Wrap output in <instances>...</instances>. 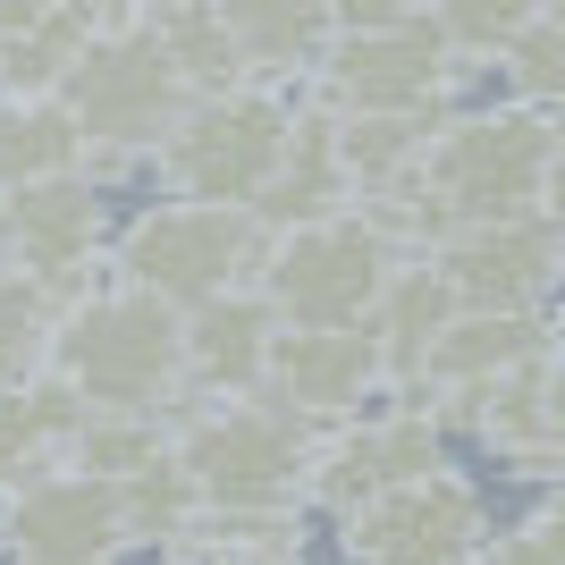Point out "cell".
Instances as JSON below:
<instances>
[{"mask_svg": "<svg viewBox=\"0 0 565 565\" xmlns=\"http://www.w3.org/2000/svg\"><path fill=\"white\" fill-rule=\"evenodd\" d=\"M43 372L85 414H178L186 405V312L118 287L110 270L94 296L60 305Z\"/></svg>", "mask_w": 565, "mask_h": 565, "instance_id": "1", "label": "cell"}, {"mask_svg": "<svg viewBox=\"0 0 565 565\" xmlns=\"http://www.w3.org/2000/svg\"><path fill=\"white\" fill-rule=\"evenodd\" d=\"M76 136H85V169L102 194L127 186V178H152V152L169 143V127L194 110L186 76L169 68V51L152 43L143 9H102L94 51L76 60V76L60 85Z\"/></svg>", "mask_w": 565, "mask_h": 565, "instance_id": "2", "label": "cell"}, {"mask_svg": "<svg viewBox=\"0 0 565 565\" xmlns=\"http://www.w3.org/2000/svg\"><path fill=\"white\" fill-rule=\"evenodd\" d=\"M312 439L321 430H305L270 397H186L169 414L178 472L203 507H228V515H305Z\"/></svg>", "mask_w": 565, "mask_h": 565, "instance_id": "3", "label": "cell"}, {"mask_svg": "<svg viewBox=\"0 0 565 565\" xmlns=\"http://www.w3.org/2000/svg\"><path fill=\"white\" fill-rule=\"evenodd\" d=\"M548 161H557V110H532V102L448 110L414 186L448 212V228H498V220L548 212Z\"/></svg>", "mask_w": 565, "mask_h": 565, "instance_id": "4", "label": "cell"}, {"mask_svg": "<svg viewBox=\"0 0 565 565\" xmlns=\"http://www.w3.org/2000/svg\"><path fill=\"white\" fill-rule=\"evenodd\" d=\"M270 228L254 212H212V203H143L110 245L118 287H136L169 312H203L236 287H254Z\"/></svg>", "mask_w": 565, "mask_h": 565, "instance_id": "5", "label": "cell"}, {"mask_svg": "<svg viewBox=\"0 0 565 565\" xmlns=\"http://www.w3.org/2000/svg\"><path fill=\"white\" fill-rule=\"evenodd\" d=\"M287 136H296V102L287 94H220L194 102L169 143L152 152V186L161 203H212V212H262V194L287 161Z\"/></svg>", "mask_w": 565, "mask_h": 565, "instance_id": "6", "label": "cell"}, {"mask_svg": "<svg viewBox=\"0 0 565 565\" xmlns=\"http://www.w3.org/2000/svg\"><path fill=\"white\" fill-rule=\"evenodd\" d=\"M465 68H456L430 9H338V43L312 76V102L338 118H372V110H448Z\"/></svg>", "mask_w": 565, "mask_h": 565, "instance_id": "7", "label": "cell"}, {"mask_svg": "<svg viewBox=\"0 0 565 565\" xmlns=\"http://www.w3.org/2000/svg\"><path fill=\"white\" fill-rule=\"evenodd\" d=\"M397 254L380 245L354 212L312 220V228H279L254 270V296L279 312V330H372V305L388 287Z\"/></svg>", "mask_w": 565, "mask_h": 565, "instance_id": "8", "label": "cell"}, {"mask_svg": "<svg viewBox=\"0 0 565 565\" xmlns=\"http://www.w3.org/2000/svg\"><path fill=\"white\" fill-rule=\"evenodd\" d=\"M448 465V423L423 397H380L363 423L321 430L312 439V481H305V515H363L372 498L423 481Z\"/></svg>", "mask_w": 565, "mask_h": 565, "instance_id": "9", "label": "cell"}, {"mask_svg": "<svg viewBox=\"0 0 565 565\" xmlns=\"http://www.w3.org/2000/svg\"><path fill=\"white\" fill-rule=\"evenodd\" d=\"M338 541H347L354 565H481L490 507H481V490L456 465H439L423 481H405V490L372 498L363 515H347Z\"/></svg>", "mask_w": 565, "mask_h": 565, "instance_id": "10", "label": "cell"}, {"mask_svg": "<svg viewBox=\"0 0 565 565\" xmlns=\"http://www.w3.org/2000/svg\"><path fill=\"white\" fill-rule=\"evenodd\" d=\"M110 194L94 178H51V186L9 194V254H18V279L51 287L60 305L94 296L110 279Z\"/></svg>", "mask_w": 565, "mask_h": 565, "instance_id": "11", "label": "cell"}, {"mask_svg": "<svg viewBox=\"0 0 565 565\" xmlns=\"http://www.w3.org/2000/svg\"><path fill=\"white\" fill-rule=\"evenodd\" d=\"M430 262L448 270L465 312H548L565 296V220L532 212L498 228H456Z\"/></svg>", "mask_w": 565, "mask_h": 565, "instance_id": "12", "label": "cell"}, {"mask_svg": "<svg viewBox=\"0 0 565 565\" xmlns=\"http://www.w3.org/2000/svg\"><path fill=\"white\" fill-rule=\"evenodd\" d=\"M0 557L9 565H118L127 557V507L94 472H43L18 498H0Z\"/></svg>", "mask_w": 565, "mask_h": 565, "instance_id": "13", "label": "cell"}, {"mask_svg": "<svg viewBox=\"0 0 565 565\" xmlns=\"http://www.w3.org/2000/svg\"><path fill=\"white\" fill-rule=\"evenodd\" d=\"M262 397L287 405L305 430H347L388 397V372H380L372 330H279Z\"/></svg>", "mask_w": 565, "mask_h": 565, "instance_id": "14", "label": "cell"}, {"mask_svg": "<svg viewBox=\"0 0 565 565\" xmlns=\"http://www.w3.org/2000/svg\"><path fill=\"white\" fill-rule=\"evenodd\" d=\"M270 338H279V312L254 287L186 312V397H262Z\"/></svg>", "mask_w": 565, "mask_h": 565, "instance_id": "15", "label": "cell"}, {"mask_svg": "<svg viewBox=\"0 0 565 565\" xmlns=\"http://www.w3.org/2000/svg\"><path fill=\"white\" fill-rule=\"evenodd\" d=\"M102 9L85 0H9L0 9V94H51L76 76V60L94 51Z\"/></svg>", "mask_w": 565, "mask_h": 565, "instance_id": "16", "label": "cell"}, {"mask_svg": "<svg viewBox=\"0 0 565 565\" xmlns=\"http://www.w3.org/2000/svg\"><path fill=\"white\" fill-rule=\"evenodd\" d=\"M354 212V186H347V161H338V110H321V102H296V136H287V161L279 178H270V194H262V228H312V220H338Z\"/></svg>", "mask_w": 565, "mask_h": 565, "instance_id": "17", "label": "cell"}, {"mask_svg": "<svg viewBox=\"0 0 565 565\" xmlns=\"http://www.w3.org/2000/svg\"><path fill=\"white\" fill-rule=\"evenodd\" d=\"M76 423H85V405H76L51 372H43V380H18V388H0V498H18L25 481L60 472Z\"/></svg>", "mask_w": 565, "mask_h": 565, "instance_id": "18", "label": "cell"}, {"mask_svg": "<svg viewBox=\"0 0 565 565\" xmlns=\"http://www.w3.org/2000/svg\"><path fill=\"white\" fill-rule=\"evenodd\" d=\"M76 169H85V136H76L68 102L0 94V203L25 186H51V178H76Z\"/></svg>", "mask_w": 565, "mask_h": 565, "instance_id": "19", "label": "cell"}, {"mask_svg": "<svg viewBox=\"0 0 565 565\" xmlns=\"http://www.w3.org/2000/svg\"><path fill=\"white\" fill-rule=\"evenodd\" d=\"M143 25H152V43L169 51V68L186 76L194 102L245 94V60H236V43H228V9H220V0H152Z\"/></svg>", "mask_w": 565, "mask_h": 565, "instance_id": "20", "label": "cell"}, {"mask_svg": "<svg viewBox=\"0 0 565 565\" xmlns=\"http://www.w3.org/2000/svg\"><path fill=\"white\" fill-rule=\"evenodd\" d=\"M448 127V110H372V118H338V161H347L354 203L363 194H388L423 169L430 136Z\"/></svg>", "mask_w": 565, "mask_h": 565, "instance_id": "21", "label": "cell"}, {"mask_svg": "<svg viewBox=\"0 0 565 565\" xmlns=\"http://www.w3.org/2000/svg\"><path fill=\"white\" fill-rule=\"evenodd\" d=\"M60 465L127 490L136 472L169 465V414H85V423L68 430V456H60Z\"/></svg>", "mask_w": 565, "mask_h": 565, "instance_id": "22", "label": "cell"}, {"mask_svg": "<svg viewBox=\"0 0 565 565\" xmlns=\"http://www.w3.org/2000/svg\"><path fill=\"white\" fill-rule=\"evenodd\" d=\"M51 330H60V296L34 287V279H0V388L43 380Z\"/></svg>", "mask_w": 565, "mask_h": 565, "instance_id": "23", "label": "cell"}, {"mask_svg": "<svg viewBox=\"0 0 565 565\" xmlns=\"http://www.w3.org/2000/svg\"><path fill=\"white\" fill-rule=\"evenodd\" d=\"M118 507H127V548H178V532H186L194 515H203V498H194V481L178 472V456L152 472H136L127 490H118Z\"/></svg>", "mask_w": 565, "mask_h": 565, "instance_id": "24", "label": "cell"}, {"mask_svg": "<svg viewBox=\"0 0 565 565\" xmlns=\"http://www.w3.org/2000/svg\"><path fill=\"white\" fill-rule=\"evenodd\" d=\"M498 68H507V85H515V102L565 110V9H532L523 34H515V51H507Z\"/></svg>", "mask_w": 565, "mask_h": 565, "instance_id": "25", "label": "cell"}, {"mask_svg": "<svg viewBox=\"0 0 565 565\" xmlns=\"http://www.w3.org/2000/svg\"><path fill=\"white\" fill-rule=\"evenodd\" d=\"M481 565H565V523H548V515L507 523V532H490Z\"/></svg>", "mask_w": 565, "mask_h": 565, "instance_id": "26", "label": "cell"}, {"mask_svg": "<svg viewBox=\"0 0 565 565\" xmlns=\"http://www.w3.org/2000/svg\"><path fill=\"white\" fill-rule=\"evenodd\" d=\"M0 279H18V254H9V203H0Z\"/></svg>", "mask_w": 565, "mask_h": 565, "instance_id": "27", "label": "cell"}, {"mask_svg": "<svg viewBox=\"0 0 565 565\" xmlns=\"http://www.w3.org/2000/svg\"><path fill=\"white\" fill-rule=\"evenodd\" d=\"M541 515H548V523H565V490H548V498H541Z\"/></svg>", "mask_w": 565, "mask_h": 565, "instance_id": "28", "label": "cell"}, {"mask_svg": "<svg viewBox=\"0 0 565 565\" xmlns=\"http://www.w3.org/2000/svg\"><path fill=\"white\" fill-rule=\"evenodd\" d=\"M245 565H279V557H245Z\"/></svg>", "mask_w": 565, "mask_h": 565, "instance_id": "29", "label": "cell"}]
</instances>
